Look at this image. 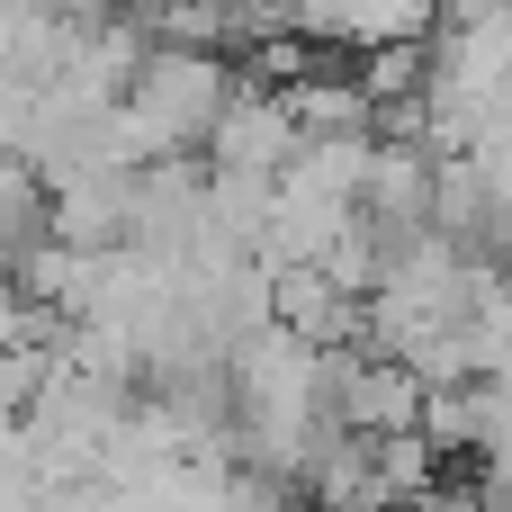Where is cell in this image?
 Segmentation results:
<instances>
[{"label":"cell","mask_w":512,"mask_h":512,"mask_svg":"<svg viewBox=\"0 0 512 512\" xmlns=\"http://www.w3.org/2000/svg\"><path fill=\"white\" fill-rule=\"evenodd\" d=\"M225 99H234V72H225V54H180V45H144V63H135V81H126V117H135V135L153 144V162H171V153H189V144H207V126L225 117Z\"/></svg>","instance_id":"6da1fadb"}]
</instances>
